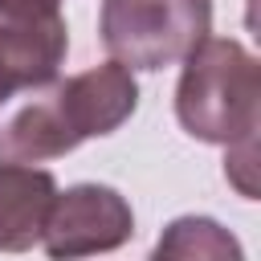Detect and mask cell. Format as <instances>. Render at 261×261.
<instances>
[{
    "label": "cell",
    "mask_w": 261,
    "mask_h": 261,
    "mask_svg": "<svg viewBox=\"0 0 261 261\" xmlns=\"http://www.w3.org/2000/svg\"><path fill=\"white\" fill-rule=\"evenodd\" d=\"M135 232V212L122 192L106 184H73L57 192L41 249L49 261H82L94 253H114L130 241Z\"/></svg>",
    "instance_id": "obj_5"
},
{
    "label": "cell",
    "mask_w": 261,
    "mask_h": 261,
    "mask_svg": "<svg viewBox=\"0 0 261 261\" xmlns=\"http://www.w3.org/2000/svg\"><path fill=\"white\" fill-rule=\"evenodd\" d=\"M57 4H61V0H57Z\"/></svg>",
    "instance_id": "obj_9"
},
{
    "label": "cell",
    "mask_w": 261,
    "mask_h": 261,
    "mask_svg": "<svg viewBox=\"0 0 261 261\" xmlns=\"http://www.w3.org/2000/svg\"><path fill=\"white\" fill-rule=\"evenodd\" d=\"M139 106L135 73L118 61L82 69L65 82L29 90L24 102L0 114V163L61 159L94 135L118 130Z\"/></svg>",
    "instance_id": "obj_1"
},
{
    "label": "cell",
    "mask_w": 261,
    "mask_h": 261,
    "mask_svg": "<svg viewBox=\"0 0 261 261\" xmlns=\"http://www.w3.org/2000/svg\"><path fill=\"white\" fill-rule=\"evenodd\" d=\"M147 261H245V249L212 216H175Z\"/></svg>",
    "instance_id": "obj_7"
},
{
    "label": "cell",
    "mask_w": 261,
    "mask_h": 261,
    "mask_svg": "<svg viewBox=\"0 0 261 261\" xmlns=\"http://www.w3.org/2000/svg\"><path fill=\"white\" fill-rule=\"evenodd\" d=\"M69 29L57 0H0V98L41 90L57 77Z\"/></svg>",
    "instance_id": "obj_4"
},
{
    "label": "cell",
    "mask_w": 261,
    "mask_h": 261,
    "mask_svg": "<svg viewBox=\"0 0 261 261\" xmlns=\"http://www.w3.org/2000/svg\"><path fill=\"white\" fill-rule=\"evenodd\" d=\"M4 106H8V102H4V98H0V110H4Z\"/></svg>",
    "instance_id": "obj_8"
},
{
    "label": "cell",
    "mask_w": 261,
    "mask_h": 261,
    "mask_svg": "<svg viewBox=\"0 0 261 261\" xmlns=\"http://www.w3.org/2000/svg\"><path fill=\"white\" fill-rule=\"evenodd\" d=\"M261 110L257 57L232 37H208L179 73L175 118L200 143L241 147L253 143Z\"/></svg>",
    "instance_id": "obj_2"
},
{
    "label": "cell",
    "mask_w": 261,
    "mask_h": 261,
    "mask_svg": "<svg viewBox=\"0 0 261 261\" xmlns=\"http://www.w3.org/2000/svg\"><path fill=\"white\" fill-rule=\"evenodd\" d=\"M57 179L45 167L0 163V253H29L41 245Z\"/></svg>",
    "instance_id": "obj_6"
},
{
    "label": "cell",
    "mask_w": 261,
    "mask_h": 261,
    "mask_svg": "<svg viewBox=\"0 0 261 261\" xmlns=\"http://www.w3.org/2000/svg\"><path fill=\"white\" fill-rule=\"evenodd\" d=\"M98 33L122 69H167L208 41L212 0H106Z\"/></svg>",
    "instance_id": "obj_3"
}]
</instances>
